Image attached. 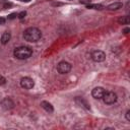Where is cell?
<instances>
[{
    "mask_svg": "<svg viewBox=\"0 0 130 130\" xmlns=\"http://www.w3.org/2000/svg\"><path fill=\"white\" fill-rule=\"evenodd\" d=\"M20 86L25 90H32L35 86V81L30 77H22L20 79Z\"/></svg>",
    "mask_w": 130,
    "mask_h": 130,
    "instance_id": "cell-6",
    "label": "cell"
},
{
    "mask_svg": "<svg viewBox=\"0 0 130 130\" xmlns=\"http://www.w3.org/2000/svg\"><path fill=\"white\" fill-rule=\"evenodd\" d=\"M122 6H123V4H122L121 2H114L112 4L107 6V9L108 10H118V9L122 8Z\"/></svg>",
    "mask_w": 130,
    "mask_h": 130,
    "instance_id": "cell-11",
    "label": "cell"
},
{
    "mask_svg": "<svg viewBox=\"0 0 130 130\" xmlns=\"http://www.w3.org/2000/svg\"><path fill=\"white\" fill-rule=\"evenodd\" d=\"M75 101H76V102H80V104H82V105L85 106V108H86L87 110H90L89 104H87V103H86V102H85V100H83L82 98H76V99H75Z\"/></svg>",
    "mask_w": 130,
    "mask_h": 130,
    "instance_id": "cell-14",
    "label": "cell"
},
{
    "mask_svg": "<svg viewBox=\"0 0 130 130\" xmlns=\"http://www.w3.org/2000/svg\"><path fill=\"white\" fill-rule=\"evenodd\" d=\"M41 106H42V108L46 111V112H48V113H53V112H54V108H53V106H52L51 103L43 101L41 103Z\"/></svg>",
    "mask_w": 130,
    "mask_h": 130,
    "instance_id": "cell-9",
    "label": "cell"
},
{
    "mask_svg": "<svg viewBox=\"0 0 130 130\" xmlns=\"http://www.w3.org/2000/svg\"><path fill=\"white\" fill-rule=\"evenodd\" d=\"M5 21H6V20L4 17H0V25H4Z\"/></svg>",
    "mask_w": 130,
    "mask_h": 130,
    "instance_id": "cell-20",
    "label": "cell"
},
{
    "mask_svg": "<svg viewBox=\"0 0 130 130\" xmlns=\"http://www.w3.org/2000/svg\"><path fill=\"white\" fill-rule=\"evenodd\" d=\"M24 38L25 41L35 43L42 38V32L38 28H29L24 32Z\"/></svg>",
    "mask_w": 130,
    "mask_h": 130,
    "instance_id": "cell-1",
    "label": "cell"
},
{
    "mask_svg": "<svg viewBox=\"0 0 130 130\" xmlns=\"http://www.w3.org/2000/svg\"><path fill=\"white\" fill-rule=\"evenodd\" d=\"M17 14L16 13H11L8 15V20H14V18H16Z\"/></svg>",
    "mask_w": 130,
    "mask_h": 130,
    "instance_id": "cell-17",
    "label": "cell"
},
{
    "mask_svg": "<svg viewBox=\"0 0 130 130\" xmlns=\"http://www.w3.org/2000/svg\"><path fill=\"white\" fill-rule=\"evenodd\" d=\"M87 8H90V9H98V10H102V9H104V6L101 5V4H89V5H86Z\"/></svg>",
    "mask_w": 130,
    "mask_h": 130,
    "instance_id": "cell-13",
    "label": "cell"
},
{
    "mask_svg": "<svg viewBox=\"0 0 130 130\" xmlns=\"http://www.w3.org/2000/svg\"><path fill=\"white\" fill-rule=\"evenodd\" d=\"M6 83V79L3 76H0V85H5Z\"/></svg>",
    "mask_w": 130,
    "mask_h": 130,
    "instance_id": "cell-18",
    "label": "cell"
},
{
    "mask_svg": "<svg viewBox=\"0 0 130 130\" xmlns=\"http://www.w3.org/2000/svg\"><path fill=\"white\" fill-rule=\"evenodd\" d=\"M13 55L15 58L20 60L29 59L33 55V49H30V47H26V46H20V47H17L14 49Z\"/></svg>",
    "mask_w": 130,
    "mask_h": 130,
    "instance_id": "cell-2",
    "label": "cell"
},
{
    "mask_svg": "<svg viewBox=\"0 0 130 130\" xmlns=\"http://www.w3.org/2000/svg\"><path fill=\"white\" fill-rule=\"evenodd\" d=\"M21 1H24V2H30V0H21Z\"/></svg>",
    "mask_w": 130,
    "mask_h": 130,
    "instance_id": "cell-23",
    "label": "cell"
},
{
    "mask_svg": "<svg viewBox=\"0 0 130 130\" xmlns=\"http://www.w3.org/2000/svg\"><path fill=\"white\" fill-rule=\"evenodd\" d=\"M129 32H130V29H129V28H126V29L123 30V33H124V34H128Z\"/></svg>",
    "mask_w": 130,
    "mask_h": 130,
    "instance_id": "cell-22",
    "label": "cell"
},
{
    "mask_svg": "<svg viewBox=\"0 0 130 130\" xmlns=\"http://www.w3.org/2000/svg\"><path fill=\"white\" fill-rule=\"evenodd\" d=\"M118 22H119L120 25H128L130 22V18L128 15H125V16L120 17L119 20H118Z\"/></svg>",
    "mask_w": 130,
    "mask_h": 130,
    "instance_id": "cell-12",
    "label": "cell"
},
{
    "mask_svg": "<svg viewBox=\"0 0 130 130\" xmlns=\"http://www.w3.org/2000/svg\"><path fill=\"white\" fill-rule=\"evenodd\" d=\"M71 68H72L71 64L69 62H67V61H61V62H59L58 65H57V71H58L60 74L69 73Z\"/></svg>",
    "mask_w": 130,
    "mask_h": 130,
    "instance_id": "cell-4",
    "label": "cell"
},
{
    "mask_svg": "<svg viewBox=\"0 0 130 130\" xmlns=\"http://www.w3.org/2000/svg\"><path fill=\"white\" fill-rule=\"evenodd\" d=\"M0 106L4 110H11L14 108V102L10 98H4L0 102Z\"/></svg>",
    "mask_w": 130,
    "mask_h": 130,
    "instance_id": "cell-7",
    "label": "cell"
},
{
    "mask_svg": "<svg viewBox=\"0 0 130 130\" xmlns=\"http://www.w3.org/2000/svg\"><path fill=\"white\" fill-rule=\"evenodd\" d=\"M10 39H11V35H10V33L6 32V33H4V34H3V35L1 36V40H0V42H1V44H2V45H6V44H8V43H9Z\"/></svg>",
    "mask_w": 130,
    "mask_h": 130,
    "instance_id": "cell-10",
    "label": "cell"
},
{
    "mask_svg": "<svg viewBox=\"0 0 130 130\" xmlns=\"http://www.w3.org/2000/svg\"><path fill=\"white\" fill-rule=\"evenodd\" d=\"M91 59H93L94 62H103V61L106 60V53L104 51H101V50H95L91 53Z\"/></svg>",
    "mask_w": 130,
    "mask_h": 130,
    "instance_id": "cell-5",
    "label": "cell"
},
{
    "mask_svg": "<svg viewBox=\"0 0 130 130\" xmlns=\"http://www.w3.org/2000/svg\"><path fill=\"white\" fill-rule=\"evenodd\" d=\"M117 95L114 91H105L104 97H103V101L106 105H113L117 102Z\"/></svg>",
    "mask_w": 130,
    "mask_h": 130,
    "instance_id": "cell-3",
    "label": "cell"
},
{
    "mask_svg": "<svg viewBox=\"0 0 130 130\" xmlns=\"http://www.w3.org/2000/svg\"><path fill=\"white\" fill-rule=\"evenodd\" d=\"M79 2L81 3V4H85V5L90 4V0H79Z\"/></svg>",
    "mask_w": 130,
    "mask_h": 130,
    "instance_id": "cell-16",
    "label": "cell"
},
{
    "mask_svg": "<svg viewBox=\"0 0 130 130\" xmlns=\"http://www.w3.org/2000/svg\"><path fill=\"white\" fill-rule=\"evenodd\" d=\"M25 15H26V11H21L20 13L17 14V17L20 18V20H22V18L25 17Z\"/></svg>",
    "mask_w": 130,
    "mask_h": 130,
    "instance_id": "cell-15",
    "label": "cell"
},
{
    "mask_svg": "<svg viewBox=\"0 0 130 130\" xmlns=\"http://www.w3.org/2000/svg\"><path fill=\"white\" fill-rule=\"evenodd\" d=\"M105 91L106 90L103 89V87L97 86V87H95V89L91 90V95H93V98L97 99V100H102L103 97H104Z\"/></svg>",
    "mask_w": 130,
    "mask_h": 130,
    "instance_id": "cell-8",
    "label": "cell"
},
{
    "mask_svg": "<svg viewBox=\"0 0 130 130\" xmlns=\"http://www.w3.org/2000/svg\"><path fill=\"white\" fill-rule=\"evenodd\" d=\"M125 117H126V120H127V121H130V110H128L127 112H126Z\"/></svg>",
    "mask_w": 130,
    "mask_h": 130,
    "instance_id": "cell-19",
    "label": "cell"
},
{
    "mask_svg": "<svg viewBox=\"0 0 130 130\" xmlns=\"http://www.w3.org/2000/svg\"><path fill=\"white\" fill-rule=\"evenodd\" d=\"M10 6H12L11 3H5V4H4V8H8V7H10Z\"/></svg>",
    "mask_w": 130,
    "mask_h": 130,
    "instance_id": "cell-21",
    "label": "cell"
}]
</instances>
